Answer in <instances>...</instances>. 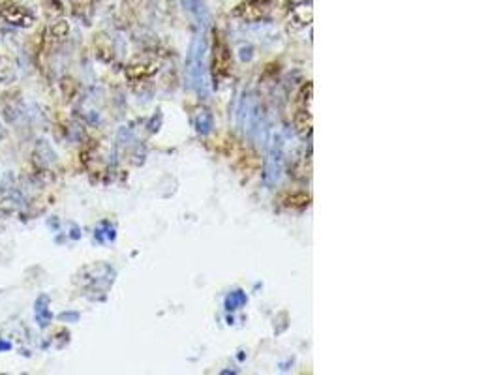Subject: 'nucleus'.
<instances>
[{"mask_svg":"<svg viewBox=\"0 0 501 375\" xmlns=\"http://www.w3.org/2000/svg\"><path fill=\"white\" fill-rule=\"evenodd\" d=\"M0 17L6 23H10V25L19 28H30L36 23V17H34L32 12L27 6L17 4V2H4L0 6Z\"/></svg>","mask_w":501,"mask_h":375,"instance_id":"nucleus-1","label":"nucleus"},{"mask_svg":"<svg viewBox=\"0 0 501 375\" xmlns=\"http://www.w3.org/2000/svg\"><path fill=\"white\" fill-rule=\"evenodd\" d=\"M51 34H53L55 38H66L68 32H70V27H68V23L64 19H57L51 23Z\"/></svg>","mask_w":501,"mask_h":375,"instance_id":"nucleus-2","label":"nucleus"},{"mask_svg":"<svg viewBox=\"0 0 501 375\" xmlns=\"http://www.w3.org/2000/svg\"><path fill=\"white\" fill-rule=\"evenodd\" d=\"M72 6H74L75 14H81L92 6V0H72Z\"/></svg>","mask_w":501,"mask_h":375,"instance_id":"nucleus-4","label":"nucleus"},{"mask_svg":"<svg viewBox=\"0 0 501 375\" xmlns=\"http://www.w3.org/2000/svg\"><path fill=\"white\" fill-rule=\"evenodd\" d=\"M61 90H62V96L66 98V100H72V96L75 92V83L72 77H64L61 81Z\"/></svg>","mask_w":501,"mask_h":375,"instance_id":"nucleus-3","label":"nucleus"}]
</instances>
